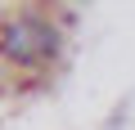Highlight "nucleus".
I'll return each mask as SVG.
<instances>
[{"instance_id": "1", "label": "nucleus", "mask_w": 135, "mask_h": 130, "mask_svg": "<svg viewBox=\"0 0 135 130\" xmlns=\"http://www.w3.org/2000/svg\"><path fill=\"white\" fill-rule=\"evenodd\" d=\"M0 54L14 63H45L59 54V27L41 14H23L14 23H5L0 32Z\"/></svg>"}]
</instances>
